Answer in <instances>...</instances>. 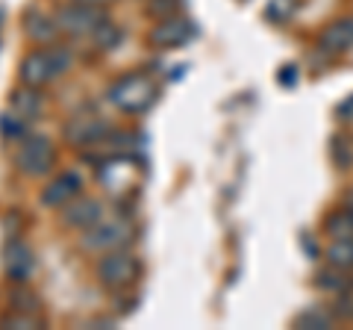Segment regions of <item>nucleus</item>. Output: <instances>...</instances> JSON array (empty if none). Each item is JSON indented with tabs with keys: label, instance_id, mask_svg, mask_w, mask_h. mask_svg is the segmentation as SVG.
I'll use <instances>...</instances> for the list:
<instances>
[{
	"label": "nucleus",
	"instance_id": "obj_1",
	"mask_svg": "<svg viewBox=\"0 0 353 330\" xmlns=\"http://www.w3.org/2000/svg\"><path fill=\"white\" fill-rule=\"evenodd\" d=\"M71 68V53L65 48H44V50H32L21 62V80L27 86H44L50 80H57L59 74Z\"/></svg>",
	"mask_w": 353,
	"mask_h": 330
},
{
	"label": "nucleus",
	"instance_id": "obj_2",
	"mask_svg": "<svg viewBox=\"0 0 353 330\" xmlns=\"http://www.w3.org/2000/svg\"><path fill=\"white\" fill-rule=\"evenodd\" d=\"M106 97L124 113H145V109L157 101V86H153L145 74H127L109 86Z\"/></svg>",
	"mask_w": 353,
	"mask_h": 330
},
{
	"label": "nucleus",
	"instance_id": "obj_3",
	"mask_svg": "<svg viewBox=\"0 0 353 330\" xmlns=\"http://www.w3.org/2000/svg\"><path fill=\"white\" fill-rule=\"evenodd\" d=\"M53 159H57V151H53L50 139L44 136H24L21 148L15 153V165L18 171H24L27 177H41L53 168Z\"/></svg>",
	"mask_w": 353,
	"mask_h": 330
},
{
	"label": "nucleus",
	"instance_id": "obj_4",
	"mask_svg": "<svg viewBox=\"0 0 353 330\" xmlns=\"http://www.w3.org/2000/svg\"><path fill=\"white\" fill-rule=\"evenodd\" d=\"M106 21L101 6H88V3H71L62 6L57 12V27L68 36H92V32Z\"/></svg>",
	"mask_w": 353,
	"mask_h": 330
},
{
	"label": "nucleus",
	"instance_id": "obj_5",
	"mask_svg": "<svg viewBox=\"0 0 353 330\" xmlns=\"http://www.w3.org/2000/svg\"><path fill=\"white\" fill-rule=\"evenodd\" d=\"M139 278V260L124 251H112L97 262V280H101L106 289H124L132 280Z\"/></svg>",
	"mask_w": 353,
	"mask_h": 330
},
{
	"label": "nucleus",
	"instance_id": "obj_6",
	"mask_svg": "<svg viewBox=\"0 0 353 330\" xmlns=\"http://www.w3.org/2000/svg\"><path fill=\"white\" fill-rule=\"evenodd\" d=\"M132 236L130 224L124 222V218H101L97 224H92L83 233V245L88 251H115L118 245H124V242Z\"/></svg>",
	"mask_w": 353,
	"mask_h": 330
},
{
	"label": "nucleus",
	"instance_id": "obj_7",
	"mask_svg": "<svg viewBox=\"0 0 353 330\" xmlns=\"http://www.w3.org/2000/svg\"><path fill=\"white\" fill-rule=\"evenodd\" d=\"M112 133V127L106 124L103 118L97 115H74L68 124H65V139L77 148H92L97 142H106V136Z\"/></svg>",
	"mask_w": 353,
	"mask_h": 330
},
{
	"label": "nucleus",
	"instance_id": "obj_8",
	"mask_svg": "<svg viewBox=\"0 0 353 330\" xmlns=\"http://www.w3.org/2000/svg\"><path fill=\"white\" fill-rule=\"evenodd\" d=\"M192 36H194V27H192L189 18L168 15V18L159 21V24L150 30L148 39H150L153 48H183Z\"/></svg>",
	"mask_w": 353,
	"mask_h": 330
},
{
	"label": "nucleus",
	"instance_id": "obj_9",
	"mask_svg": "<svg viewBox=\"0 0 353 330\" xmlns=\"http://www.w3.org/2000/svg\"><path fill=\"white\" fill-rule=\"evenodd\" d=\"M103 218V204L94 197H83V201H68L62 206V222L77 230H88Z\"/></svg>",
	"mask_w": 353,
	"mask_h": 330
},
{
	"label": "nucleus",
	"instance_id": "obj_10",
	"mask_svg": "<svg viewBox=\"0 0 353 330\" xmlns=\"http://www.w3.org/2000/svg\"><path fill=\"white\" fill-rule=\"evenodd\" d=\"M80 186H83L80 174H74V171L59 174L57 180H50L48 186H44L41 204H44V206H65L68 201H74V197L80 195Z\"/></svg>",
	"mask_w": 353,
	"mask_h": 330
},
{
	"label": "nucleus",
	"instance_id": "obj_11",
	"mask_svg": "<svg viewBox=\"0 0 353 330\" xmlns=\"http://www.w3.org/2000/svg\"><path fill=\"white\" fill-rule=\"evenodd\" d=\"M3 266H6V274L12 280H27L32 266H36V260H32V251L27 242L21 239H12L9 245L3 248Z\"/></svg>",
	"mask_w": 353,
	"mask_h": 330
},
{
	"label": "nucleus",
	"instance_id": "obj_12",
	"mask_svg": "<svg viewBox=\"0 0 353 330\" xmlns=\"http://www.w3.org/2000/svg\"><path fill=\"white\" fill-rule=\"evenodd\" d=\"M353 45V18L336 21L321 32V50L324 53H341Z\"/></svg>",
	"mask_w": 353,
	"mask_h": 330
},
{
	"label": "nucleus",
	"instance_id": "obj_13",
	"mask_svg": "<svg viewBox=\"0 0 353 330\" xmlns=\"http://www.w3.org/2000/svg\"><path fill=\"white\" fill-rule=\"evenodd\" d=\"M9 106H12V113H18L24 121H36L44 113V101H41V95L36 92V86H30V89H18L12 95V101H9Z\"/></svg>",
	"mask_w": 353,
	"mask_h": 330
},
{
	"label": "nucleus",
	"instance_id": "obj_14",
	"mask_svg": "<svg viewBox=\"0 0 353 330\" xmlns=\"http://www.w3.org/2000/svg\"><path fill=\"white\" fill-rule=\"evenodd\" d=\"M101 180L112 192L130 189V183H132V165H130V159H109L101 168Z\"/></svg>",
	"mask_w": 353,
	"mask_h": 330
},
{
	"label": "nucleus",
	"instance_id": "obj_15",
	"mask_svg": "<svg viewBox=\"0 0 353 330\" xmlns=\"http://www.w3.org/2000/svg\"><path fill=\"white\" fill-rule=\"evenodd\" d=\"M327 262L336 269H353V239H336L333 245L327 248Z\"/></svg>",
	"mask_w": 353,
	"mask_h": 330
},
{
	"label": "nucleus",
	"instance_id": "obj_16",
	"mask_svg": "<svg viewBox=\"0 0 353 330\" xmlns=\"http://www.w3.org/2000/svg\"><path fill=\"white\" fill-rule=\"evenodd\" d=\"M294 327H301V330H327V327H333V316H330L327 310H318V307H309V310H303L301 316L294 318Z\"/></svg>",
	"mask_w": 353,
	"mask_h": 330
},
{
	"label": "nucleus",
	"instance_id": "obj_17",
	"mask_svg": "<svg viewBox=\"0 0 353 330\" xmlns=\"http://www.w3.org/2000/svg\"><path fill=\"white\" fill-rule=\"evenodd\" d=\"M318 286L321 289H330V292H341V295H347L353 289V280L345 274V269H336V266H330L321 278H318Z\"/></svg>",
	"mask_w": 353,
	"mask_h": 330
},
{
	"label": "nucleus",
	"instance_id": "obj_18",
	"mask_svg": "<svg viewBox=\"0 0 353 330\" xmlns=\"http://www.w3.org/2000/svg\"><path fill=\"white\" fill-rule=\"evenodd\" d=\"M59 32V27H57V18L53 21H48L44 15H30L27 18V36L30 39H36V41H50L53 36Z\"/></svg>",
	"mask_w": 353,
	"mask_h": 330
},
{
	"label": "nucleus",
	"instance_id": "obj_19",
	"mask_svg": "<svg viewBox=\"0 0 353 330\" xmlns=\"http://www.w3.org/2000/svg\"><path fill=\"white\" fill-rule=\"evenodd\" d=\"M327 233L333 239H353V213L347 206L327 218Z\"/></svg>",
	"mask_w": 353,
	"mask_h": 330
},
{
	"label": "nucleus",
	"instance_id": "obj_20",
	"mask_svg": "<svg viewBox=\"0 0 353 330\" xmlns=\"http://www.w3.org/2000/svg\"><path fill=\"white\" fill-rule=\"evenodd\" d=\"M92 36H94V45L101 50H112L115 45H121V30L112 24V21H103V24L97 27Z\"/></svg>",
	"mask_w": 353,
	"mask_h": 330
},
{
	"label": "nucleus",
	"instance_id": "obj_21",
	"mask_svg": "<svg viewBox=\"0 0 353 330\" xmlns=\"http://www.w3.org/2000/svg\"><path fill=\"white\" fill-rule=\"evenodd\" d=\"M0 133H3L6 139H21L27 133V121L21 118L18 113H6L0 115Z\"/></svg>",
	"mask_w": 353,
	"mask_h": 330
},
{
	"label": "nucleus",
	"instance_id": "obj_22",
	"mask_svg": "<svg viewBox=\"0 0 353 330\" xmlns=\"http://www.w3.org/2000/svg\"><path fill=\"white\" fill-rule=\"evenodd\" d=\"M292 9H294V0H271V3H268V18L285 21L292 15Z\"/></svg>",
	"mask_w": 353,
	"mask_h": 330
},
{
	"label": "nucleus",
	"instance_id": "obj_23",
	"mask_svg": "<svg viewBox=\"0 0 353 330\" xmlns=\"http://www.w3.org/2000/svg\"><path fill=\"white\" fill-rule=\"evenodd\" d=\"M176 6H180V0H150V15H171L176 12Z\"/></svg>",
	"mask_w": 353,
	"mask_h": 330
},
{
	"label": "nucleus",
	"instance_id": "obj_24",
	"mask_svg": "<svg viewBox=\"0 0 353 330\" xmlns=\"http://www.w3.org/2000/svg\"><path fill=\"white\" fill-rule=\"evenodd\" d=\"M9 327H39V322H36V318H32V313H27V316H15V318H9V322H6Z\"/></svg>",
	"mask_w": 353,
	"mask_h": 330
},
{
	"label": "nucleus",
	"instance_id": "obj_25",
	"mask_svg": "<svg viewBox=\"0 0 353 330\" xmlns=\"http://www.w3.org/2000/svg\"><path fill=\"white\" fill-rule=\"evenodd\" d=\"M339 113L345 115V118H353V97H350V101H345V104H341V109H339Z\"/></svg>",
	"mask_w": 353,
	"mask_h": 330
},
{
	"label": "nucleus",
	"instance_id": "obj_26",
	"mask_svg": "<svg viewBox=\"0 0 353 330\" xmlns=\"http://www.w3.org/2000/svg\"><path fill=\"white\" fill-rule=\"evenodd\" d=\"M74 3H88V6H103L109 0H74Z\"/></svg>",
	"mask_w": 353,
	"mask_h": 330
},
{
	"label": "nucleus",
	"instance_id": "obj_27",
	"mask_svg": "<svg viewBox=\"0 0 353 330\" xmlns=\"http://www.w3.org/2000/svg\"><path fill=\"white\" fill-rule=\"evenodd\" d=\"M345 204H347V210H350V213H353V189H350V192H347V201H345Z\"/></svg>",
	"mask_w": 353,
	"mask_h": 330
}]
</instances>
